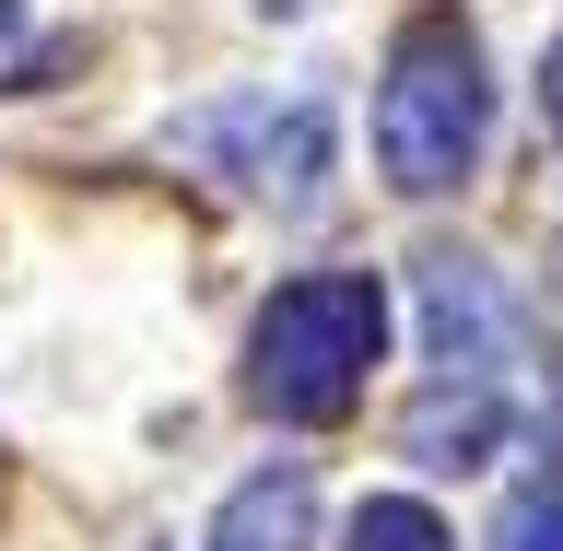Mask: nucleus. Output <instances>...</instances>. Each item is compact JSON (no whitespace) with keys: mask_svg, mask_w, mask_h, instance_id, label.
Instances as JSON below:
<instances>
[{"mask_svg":"<svg viewBox=\"0 0 563 551\" xmlns=\"http://www.w3.org/2000/svg\"><path fill=\"white\" fill-rule=\"evenodd\" d=\"M482 130H493V70H482V35L457 24L446 0L411 12L387 35V82H376V176L399 200H434L482 165Z\"/></svg>","mask_w":563,"mask_h":551,"instance_id":"nucleus-1","label":"nucleus"},{"mask_svg":"<svg viewBox=\"0 0 563 551\" xmlns=\"http://www.w3.org/2000/svg\"><path fill=\"white\" fill-rule=\"evenodd\" d=\"M387 352V282L376 271H306L246 329V399L271 422H341Z\"/></svg>","mask_w":563,"mask_h":551,"instance_id":"nucleus-2","label":"nucleus"},{"mask_svg":"<svg viewBox=\"0 0 563 551\" xmlns=\"http://www.w3.org/2000/svg\"><path fill=\"white\" fill-rule=\"evenodd\" d=\"M165 141L200 153V165H223L246 200H271V211H317L329 176H341V118H329V95H223V106H200V118H176Z\"/></svg>","mask_w":563,"mask_h":551,"instance_id":"nucleus-3","label":"nucleus"},{"mask_svg":"<svg viewBox=\"0 0 563 551\" xmlns=\"http://www.w3.org/2000/svg\"><path fill=\"white\" fill-rule=\"evenodd\" d=\"M517 352H528V317L517 294H505V271L493 258H422V364L457 387H505L517 376Z\"/></svg>","mask_w":563,"mask_h":551,"instance_id":"nucleus-4","label":"nucleus"},{"mask_svg":"<svg viewBox=\"0 0 563 551\" xmlns=\"http://www.w3.org/2000/svg\"><path fill=\"white\" fill-rule=\"evenodd\" d=\"M505 422H517V387H457V376H434L411 399V422H399V447H411V470H482V458L505 447Z\"/></svg>","mask_w":563,"mask_h":551,"instance_id":"nucleus-5","label":"nucleus"},{"mask_svg":"<svg viewBox=\"0 0 563 551\" xmlns=\"http://www.w3.org/2000/svg\"><path fill=\"white\" fill-rule=\"evenodd\" d=\"M317 540V482L306 458H271V470H246L223 493V517H211V551H306Z\"/></svg>","mask_w":563,"mask_h":551,"instance_id":"nucleus-6","label":"nucleus"},{"mask_svg":"<svg viewBox=\"0 0 563 551\" xmlns=\"http://www.w3.org/2000/svg\"><path fill=\"white\" fill-rule=\"evenodd\" d=\"M341 551H457V540H446L434 505H411V493H364L352 528H341Z\"/></svg>","mask_w":563,"mask_h":551,"instance_id":"nucleus-7","label":"nucleus"},{"mask_svg":"<svg viewBox=\"0 0 563 551\" xmlns=\"http://www.w3.org/2000/svg\"><path fill=\"white\" fill-rule=\"evenodd\" d=\"M493 551H563V470H528L493 517Z\"/></svg>","mask_w":563,"mask_h":551,"instance_id":"nucleus-8","label":"nucleus"},{"mask_svg":"<svg viewBox=\"0 0 563 551\" xmlns=\"http://www.w3.org/2000/svg\"><path fill=\"white\" fill-rule=\"evenodd\" d=\"M271 12H306V0H271Z\"/></svg>","mask_w":563,"mask_h":551,"instance_id":"nucleus-9","label":"nucleus"}]
</instances>
